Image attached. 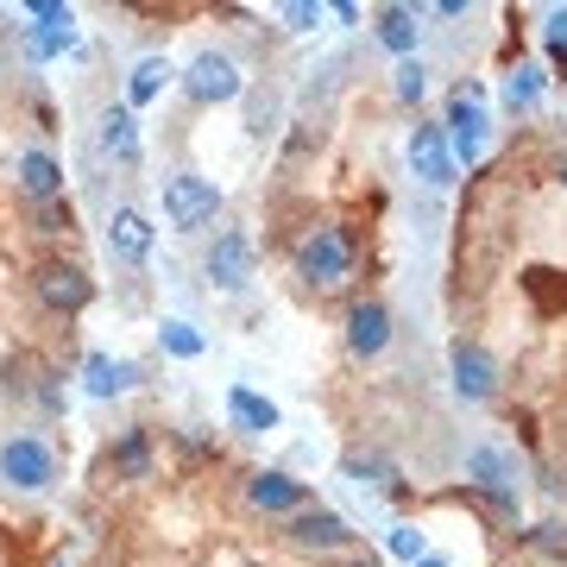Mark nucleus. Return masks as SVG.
I'll list each match as a JSON object with an SVG mask.
<instances>
[{
    "instance_id": "1",
    "label": "nucleus",
    "mask_w": 567,
    "mask_h": 567,
    "mask_svg": "<svg viewBox=\"0 0 567 567\" xmlns=\"http://www.w3.org/2000/svg\"><path fill=\"white\" fill-rule=\"evenodd\" d=\"M297 278L316 284V290H334V284L353 278V234L347 227H309L303 246H297Z\"/></svg>"
},
{
    "instance_id": "2",
    "label": "nucleus",
    "mask_w": 567,
    "mask_h": 567,
    "mask_svg": "<svg viewBox=\"0 0 567 567\" xmlns=\"http://www.w3.org/2000/svg\"><path fill=\"white\" fill-rule=\"evenodd\" d=\"M215 215H221V183L196 177V171L164 177V221L177 227V234H203Z\"/></svg>"
},
{
    "instance_id": "3",
    "label": "nucleus",
    "mask_w": 567,
    "mask_h": 567,
    "mask_svg": "<svg viewBox=\"0 0 567 567\" xmlns=\"http://www.w3.org/2000/svg\"><path fill=\"white\" fill-rule=\"evenodd\" d=\"M177 82H183V95H189L196 107H227V102H240V89H246L240 63L227 58V51H196Z\"/></svg>"
},
{
    "instance_id": "4",
    "label": "nucleus",
    "mask_w": 567,
    "mask_h": 567,
    "mask_svg": "<svg viewBox=\"0 0 567 567\" xmlns=\"http://www.w3.org/2000/svg\"><path fill=\"white\" fill-rule=\"evenodd\" d=\"M447 145H454V164H480L486 152V95H480V82H461L454 89V102H447Z\"/></svg>"
},
{
    "instance_id": "5",
    "label": "nucleus",
    "mask_w": 567,
    "mask_h": 567,
    "mask_svg": "<svg viewBox=\"0 0 567 567\" xmlns=\"http://www.w3.org/2000/svg\"><path fill=\"white\" fill-rule=\"evenodd\" d=\"M0 480L13 492H44L51 480H58V454H51V442H39V435H13V442H0Z\"/></svg>"
},
{
    "instance_id": "6",
    "label": "nucleus",
    "mask_w": 567,
    "mask_h": 567,
    "mask_svg": "<svg viewBox=\"0 0 567 567\" xmlns=\"http://www.w3.org/2000/svg\"><path fill=\"white\" fill-rule=\"evenodd\" d=\"M447 379H454V398H466V404H486L492 391H498V360L486 353V341L461 334V341L447 347Z\"/></svg>"
},
{
    "instance_id": "7",
    "label": "nucleus",
    "mask_w": 567,
    "mask_h": 567,
    "mask_svg": "<svg viewBox=\"0 0 567 567\" xmlns=\"http://www.w3.org/2000/svg\"><path fill=\"white\" fill-rule=\"evenodd\" d=\"M466 480L486 492L498 511H517V461H511L505 447L473 442V447H466Z\"/></svg>"
},
{
    "instance_id": "8",
    "label": "nucleus",
    "mask_w": 567,
    "mask_h": 567,
    "mask_svg": "<svg viewBox=\"0 0 567 567\" xmlns=\"http://www.w3.org/2000/svg\"><path fill=\"white\" fill-rule=\"evenodd\" d=\"M32 290H39V303L51 309V316H82L89 297H95V278H89L82 265H39Z\"/></svg>"
},
{
    "instance_id": "9",
    "label": "nucleus",
    "mask_w": 567,
    "mask_h": 567,
    "mask_svg": "<svg viewBox=\"0 0 567 567\" xmlns=\"http://www.w3.org/2000/svg\"><path fill=\"white\" fill-rule=\"evenodd\" d=\"M252 265H259V252H252V234L227 227V234H215V246H208L203 271H208V284H215V290H246Z\"/></svg>"
},
{
    "instance_id": "10",
    "label": "nucleus",
    "mask_w": 567,
    "mask_h": 567,
    "mask_svg": "<svg viewBox=\"0 0 567 567\" xmlns=\"http://www.w3.org/2000/svg\"><path fill=\"white\" fill-rule=\"evenodd\" d=\"M410 171H416L423 183H435V189L454 183V145H447V126L416 121V133H410Z\"/></svg>"
},
{
    "instance_id": "11",
    "label": "nucleus",
    "mask_w": 567,
    "mask_h": 567,
    "mask_svg": "<svg viewBox=\"0 0 567 567\" xmlns=\"http://www.w3.org/2000/svg\"><path fill=\"white\" fill-rule=\"evenodd\" d=\"M25 13H32V32H25V51H32V58H58V51H70V44H76V13H70V7H58V0H32V7H25Z\"/></svg>"
},
{
    "instance_id": "12",
    "label": "nucleus",
    "mask_w": 567,
    "mask_h": 567,
    "mask_svg": "<svg viewBox=\"0 0 567 567\" xmlns=\"http://www.w3.org/2000/svg\"><path fill=\"white\" fill-rule=\"evenodd\" d=\"M246 498H252V511H265V517H297V511H309L303 480H290V473H278V466L252 473V480H246Z\"/></svg>"
},
{
    "instance_id": "13",
    "label": "nucleus",
    "mask_w": 567,
    "mask_h": 567,
    "mask_svg": "<svg viewBox=\"0 0 567 567\" xmlns=\"http://www.w3.org/2000/svg\"><path fill=\"white\" fill-rule=\"evenodd\" d=\"M347 347H353V360H379L391 347V309L379 297H360L347 309Z\"/></svg>"
},
{
    "instance_id": "14",
    "label": "nucleus",
    "mask_w": 567,
    "mask_h": 567,
    "mask_svg": "<svg viewBox=\"0 0 567 567\" xmlns=\"http://www.w3.org/2000/svg\"><path fill=\"white\" fill-rule=\"evenodd\" d=\"M152 240H158V227L145 221L140 208H114L107 215V252L121 265H145L152 259Z\"/></svg>"
},
{
    "instance_id": "15",
    "label": "nucleus",
    "mask_w": 567,
    "mask_h": 567,
    "mask_svg": "<svg viewBox=\"0 0 567 567\" xmlns=\"http://www.w3.org/2000/svg\"><path fill=\"white\" fill-rule=\"evenodd\" d=\"M290 543H297V548H316V555H322V548H347V543H353V529H347L341 511L309 505V511H297V517H290Z\"/></svg>"
},
{
    "instance_id": "16",
    "label": "nucleus",
    "mask_w": 567,
    "mask_h": 567,
    "mask_svg": "<svg viewBox=\"0 0 567 567\" xmlns=\"http://www.w3.org/2000/svg\"><path fill=\"white\" fill-rule=\"evenodd\" d=\"M95 140H102V152L114 164H133L145 158V140H140V121H133V107H102V121H95Z\"/></svg>"
},
{
    "instance_id": "17",
    "label": "nucleus",
    "mask_w": 567,
    "mask_h": 567,
    "mask_svg": "<svg viewBox=\"0 0 567 567\" xmlns=\"http://www.w3.org/2000/svg\"><path fill=\"white\" fill-rule=\"evenodd\" d=\"M13 183H20L32 203H63V164L51 152H20L13 158Z\"/></svg>"
},
{
    "instance_id": "18",
    "label": "nucleus",
    "mask_w": 567,
    "mask_h": 567,
    "mask_svg": "<svg viewBox=\"0 0 567 567\" xmlns=\"http://www.w3.org/2000/svg\"><path fill=\"white\" fill-rule=\"evenodd\" d=\"M133 385H140V365L133 360H114V353H89L82 360V391L89 398H126Z\"/></svg>"
},
{
    "instance_id": "19",
    "label": "nucleus",
    "mask_w": 567,
    "mask_h": 567,
    "mask_svg": "<svg viewBox=\"0 0 567 567\" xmlns=\"http://www.w3.org/2000/svg\"><path fill=\"white\" fill-rule=\"evenodd\" d=\"M372 32H379V44H385V51H398V63H404V58H416L423 13H416V7H379V13H372Z\"/></svg>"
},
{
    "instance_id": "20",
    "label": "nucleus",
    "mask_w": 567,
    "mask_h": 567,
    "mask_svg": "<svg viewBox=\"0 0 567 567\" xmlns=\"http://www.w3.org/2000/svg\"><path fill=\"white\" fill-rule=\"evenodd\" d=\"M341 473H347L360 492H379V498H398V492H404V473H398L385 454H360V447H353V454L341 461Z\"/></svg>"
},
{
    "instance_id": "21",
    "label": "nucleus",
    "mask_w": 567,
    "mask_h": 567,
    "mask_svg": "<svg viewBox=\"0 0 567 567\" xmlns=\"http://www.w3.org/2000/svg\"><path fill=\"white\" fill-rule=\"evenodd\" d=\"M227 416H234V429L240 435H265V429H278V404L271 398H259L252 385H227Z\"/></svg>"
},
{
    "instance_id": "22",
    "label": "nucleus",
    "mask_w": 567,
    "mask_h": 567,
    "mask_svg": "<svg viewBox=\"0 0 567 567\" xmlns=\"http://www.w3.org/2000/svg\"><path fill=\"white\" fill-rule=\"evenodd\" d=\"M171 76H177V70H171V58H158V51H152V58H140V63H133V76H126V107L158 102Z\"/></svg>"
},
{
    "instance_id": "23",
    "label": "nucleus",
    "mask_w": 567,
    "mask_h": 567,
    "mask_svg": "<svg viewBox=\"0 0 567 567\" xmlns=\"http://www.w3.org/2000/svg\"><path fill=\"white\" fill-rule=\"evenodd\" d=\"M543 89H548L543 70H536V63H517L505 76V107L511 114H536V107H543Z\"/></svg>"
},
{
    "instance_id": "24",
    "label": "nucleus",
    "mask_w": 567,
    "mask_h": 567,
    "mask_svg": "<svg viewBox=\"0 0 567 567\" xmlns=\"http://www.w3.org/2000/svg\"><path fill=\"white\" fill-rule=\"evenodd\" d=\"M114 473L121 480H145L152 473V435L145 429H126L121 442H114Z\"/></svg>"
},
{
    "instance_id": "25",
    "label": "nucleus",
    "mask_w": 567,
    "mask_h": 567,
    "mask_svg": "<svg viewBox=\"0 0 567 567\" xmlns=\"http://www.w3.org/2000/svg\"><path fill=\"white\" fill-rule=\"evenodd\" d=\"M158 341H164V353H171V360H196V353H203V334H196L189 322H177V316L158 328Z\"/></svg>"
},
{
    "instance_id": "26",
    "label": "nucleus",
    "mask_w": 567,
    "mask_h": 567,
    "mask_svg": "<svg viewBox=\"0 0 567 567\" xmlns=\"http://www.w3.org/2000/svg\"><path fill=\"white\" fill-rule=\"evenodd\" d=\"M385 548H391V555H398V561H404V567L429 561V543H423V529H416V524H398V529H391V536H385Z\"/></svg>"
},
{
    "instance_id": "27",
    "label": "nucleus",
    "mask_w": 567,
    "mask_h": 567,
    "mask_svg": "<svg viewBox=\"0 0 567 567\" xmlns=\"http://www.w3.org/2000/svg\"><path fill=\"white\" fill-rule=\"evenodd\" d=\"M391 89H398V102H410V107L423 102V95H429V70H423V58H404V63H398V82H391Z\"/></svg>"
},
{
    "instance_id": "28",
    "label": "nucleus",
    "mask_w": 567,
    "mask_h": 567,
    "mask_svg": "<svg viewBox=\"0 0 567 567\" xmlns=\"http://www.w3.org/2000/svg\"><path fill=\"white\" fill-rule=\"evenodd\" d=\"M529 548H543V555L567 561V524H555V517H548V524H536V529H529Z\"/></svg>"
},
{
    "instance_id": "29",
    "label": "nucleus",
    "mask_w": 567,
    "mask_h": 567,
    "mask_svg": "<svg viewBox=\"0 0 567 567\" xmlns=\"http://www.w3.org/2000/svg\"><path fill=\"white\" fill-rule=\"evenodd\" d=\"M284 25H290V32H309V25H322V7H316V0H290V7H284Z\"/></svg>"
},
{
    "instance_id": "30",
    "label": "nucleus",
    "mask_w": 567,
    "mask_h": 567,
    "mask_svg": "<svg viewBox=\"0 0 567 567\" xmlns=\"http://www.w3.org/2000/svg\"><path fill=\"white\" fill-rule=\"evenodd\" d=\"M39 234H70V203H39Z\"/></svg>"
},
{
    "instance_id": "31",
    "label": "nucleus",
    "mask_w": 567,
    "mask_h": 567,
    "mask_svg": "<svg viewBox=\"0 0 567 567\" xmlns=\"http://www.w3.org/2000/svg\"><path fill=\"white\" fill-rule=\"evenodd\" d=\"M548 51H555V58H567V7H555V13H548Z\"/></svg>"
},
{
    "instance_id": "32",
    "label": "nucleus",
    "mask_w": 567,
    "mask_h": 567,
    "mask_svg": "<svg viewBox=\"0 0 567 567\" xmlns=\"http://www.w3.org/2000/svg\"><path fill=\"white\" fill-rule=\"evenodd\" d=\"M353 567H385V561H379V555H353Z\"/></svg>"
},
{
    "instance_id": "33",
    "label": "nucleus",
    "mask_w": 567,
    "mask_h": 567,
    "mask_svg": "<svg viewBox=\"0 0 567 567\" xmlns=\"http://www.w3.org/2000/svg\"><path fill=\"white\" fill-rule=\"evenodd\" d=\"M416 567H447V561H442V555H429V561H416Z\"/></svg>"
},
{
    "instance_id": "34",
    "label": "nucleus",
    "mask_w": 567,
    "mask_h": 567,
    "mask_svg": "<svg viewBox=\"0 0 567 567\" xmlns=\"http://www.w3.org/2000/svg\"><path fill=\"white\" fill-rule=\"evenodd\" d=\"M561 183H567V158H561Z\"/></svg>"
}]
</instances>
